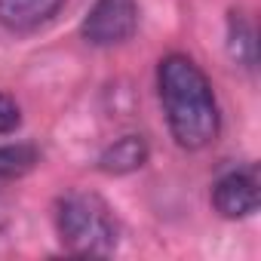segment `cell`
Here are the masks:
<instances>
[{"label": "cell", "instance_id": "cell-1", "mask_svg": "<svg viewBox=\"0 0 261 261\" xmlns=\"http://www.w3.org/2000/svg\"><path fill=\"white\" fill-rule=\"evenodd\" d=\"M157 92L166 126L178 148L203 151L221 133V111L206 71L185 53H169L157 65Z\"/></svg>", "mask_w": 261, "mask_h": 261}, {"label": "cell", "instance_id": "cell-2", "mask_svg": "<svg viewBox=\"0 0 261 261\" xmlns=\"http://www.w3.org/2000/svg\"><path fill=\"white\" fill-rule=\"evenodd\" d=\"M56 230L71 255H111L117 249V218L92 191H71L56 203Z\"/></svg>", "mask_w": 261, "mask_h": 261}, {"label": "cell", "instance_id": "cell-3", "mask_svg": "<svg viewBox=\"0 0 261 261\" xmlns=\"http://www.w3.org/2000/svg\"><path fill=\"white\" fill-rule=\"evenodd\" d=\"M139 31V0H95L80 22V34L92 46H117Z\"/></svg>", "mask_w": 261, "mask_h": 261}, {"label": "cell", "instance_id": "cell-4", "mask_svg": "<svg viewBox=\"0 0 261 261\" xmlns=\"http://www.w3.org/2000/svg\"><path fill=\"white\" fill-rule=\"evenodd\" d=\"M212 206L227 221L255 215L258 206H261L258 166L255 163H246V166H233V169L221 172L215 178V185H212Z\"/></svg>", "mask_w": 261, "mask_h": 261}, {"label": "cell", "instance_id": "cell-5", "mask_svg": "<svg viewBox=\"0 0 261 261\" xmlns=\"http://www.w3.org/2000/svg\"><path fill=\"white\" fill-rule=\"evenodd\" d=\"M65 0H0V25L13 34H28L46 25Z\"/></svg>", "mask_w": 261, "mask_h": 261}, {"label": "cell", "instance_id": "cell-6", "mask_svg": "<svg viewBox=\"0 0 261 261\" xmlns=\"http://www.w3.org/2000/svg\"><path fill=\"white\" fill-rule=\"evenodd\" d=\"M148 142L145 136H136V133H129L123 139H117L114 145H108L98 157V169L105 175H129V172H139L145 163H148Z\"/></svg>", "mask_w": 261, "mask_h": 261}, {"label": "cell", "instance_id": "cell-7", "mask_svg": "<svg viewBox=\"0 0 261 261\" xmlns=\"http://www.w3.org/2000/svg\"><path fill=\"white\" fill-rule=\"evenodd\" d=\"M227 53L237 65L243 68H255L258 62V43H255V31L252 25L246 22L243 13H230L227 16Z\"/></svg>", "mask_w": 261, "mask_h": 261}, {"label": "cell", "instance_id": "cell-8", "mask_svg": "<svg viewBox=\"0 0 261 261\" xmlns=\"http://www.w3.org/2000/svg\"><path fill=\"white\" fill-rule=\"evenodd\" d=\"M40 163V151L34 145H0V178H22Z\"/></svg>", "mask_w": 261, "mask_h": 261}, {"label": "cell", "instance_id": "cell-9", "mask_svg": "<svg viewBox=\"0 0 261 261\" xmlns=\"http://www.w3.org/2000/svg\"><path fill=\"white\" fill-rule=\"evenodd\" d=\"M22 126V108L13 95L0 92V136H10Z\"/></svg>", "mask_w": 261, "mask_h": 261}]
</instances>
